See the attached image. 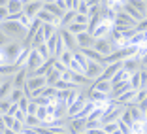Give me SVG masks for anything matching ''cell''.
Here are the masks:
<instances>
[{"instance_id": "6da1fadb", "label": "cell", "mask_w": 147, "mask_h": 134, "mask_svg": "<svg viewBox=\"0 0 147 134\" xmlns=\"http://www.w3.org/2000/svg\"><path fill=\"white\" fill-rule=\"evenodd\" d=\"M0 30L6 32L9 40H17V42H23L26 38V28L17 21H2L0 23Z\"/></svg>"}, {"instance_id": "7a4b0ae2", "label": "cell", "mask_w": 147, "mask_h": 134, "mask_svg": "<svg viewBox=\"0 0 147 134\" xmlns=\"http://www.w3.org/2000/svg\"><path fill=\"white\" fill-rule=\"evenodd\" d=\"M23 51V42H17V40H11V42L2 49V57H4V62L6 64H11L15 62L17 55Z\"/></svg>"}, {"instance_id": "3957f363", "label": "cell", "mask_w": 147, "mask_h": 134, "mask_svg": "<svg viewBox=\"0 0 147 134\" xmlns=\"http://www.w3.org/2000/svg\"><path fill=\"white\" fill-rule=\"evenodd\" d=\"M102 72H104V64L102 62H94V61H89L85 66V76L89 79H98L100 76H102Z\"/></svg>"}, {"instance_id": "277c9868", "label": "cell", "mask_w": 147, "mask_h": 134, "mask_svg": "<svg viewBox=\"0 0 147 134\" xmlns=\"http://www.w3.org/2000/svg\"><path fill=\"white\" fill-rule=\"evenodd\" d=\"M59 34H61L62 42H64L66 51H78V42H76V36H74L68 28H59Z\"/></svg>"}, {"instance_id": "5b68a950", "label": "cell", "mask_w": 147, "mask_h": 134, "mask_svg": "<svg viewBox=\"0 0 147 134\" xmlns=\"http://www.w3.org/2000/svg\"><path fill=\"white\" fill-rule=\"evenodd\" d=\"M85 125H87V119H79V117H74L70 119L68 125H66V134H79L85 130Z\"/></svg>"}, {"instance_id": "8992f818", "label": "cell", "mask_w": 147, "mask_h": 134, "mask_svg": "<svg viewBox=\"0 0 147 134\" xmlns=\"http://www.w3.org/2000/svg\"><path fill=\"white\" fill-rule=\"evenodd\" d=\"M92 47H94L96 51L100 53V55H104V57H106V55H109V53L115 49V47H113V43L109 42L108 38H96V40H94V45H92Z\"/></svg>"}, {"instance_id": "52a82bcc", "label": "cell", "mask_w": 147, "mask_h": 134, "mask_svg": "<svg viewBox=\"0 0 147 134\" xmlns=\"http://www.w3.org/2000/svg\"><path fill=\"white\" fill-rule=\"evenodd\" d=\"M42 87H45V76H28L23 89L25 91H34V89H42Z\"/></svg>"}, {"instance_id": "ba28073f", "label": "cell", "mask_w": 147, "mask_h": 134, "mask_svg": "<svg viewBox=\"0 0 147 134\" xmlns=\"http://www.w3.org/2000/svg\"><path fill=\"white\" fill-rule=\"evenodd\" d=\"M42 8H43L42 0H36V2H28V4H23V13H25L26 17L32 21V19L38 15V12H40Z\"/></svg>"}, {"instance_id": "9c48e42d", "label": "cell", "mask_w": 147, "mask_h": 134, "mask_svg": "<svg viewBox=\"0 0 147 134\" xmlns=\"http://www.w3.org/2000/svg\"><path fill=\"white\" fill-rule=\"evenodd\" d=\"M26 79H28V70L25 68V66H21V68L17 70V72L11 76V81H13V87H17V89H23L26 83Z\"/></svg>"}, {"instance_id": "30bf717a", "label": "cell", "mask_w": 147, "mask_h": 134, "mask_svg": "<svg viewBox=\"0 0 147 134\" xmlns=\"http://www.w3.org/2000/svg\"><path fill=\"white\" fill-rule=\"evenodd\" d=\"M42 62H43V59L38 55V51H36V49H30V55H28V59H26L25 68L28 70V72H34L38 66H42Z\"/></svg>"}, {"instance_id": "8fae6325", "label": "cell", "mask_w": 147, "mask_h": 134, "mask_svg": "<svg viewBox=\"0 0 147 134\" xmlns=\"http://www.w3.org/2000/svg\"><path fill=\"white\" fill-rule=\"evenodd\" d=\"M111 28H113V23H109V21H102L98 26H96V30L92 32V38H108L109 36V32H111Z\"/></svg>"}, {"instance_id": "7c38bea8", "label": "cell", "mask_w": 147, "mask_h": 134, "mask_svg": "<svg viewBox=\"0 0 147 134\" xmlns=\"http://www.w3.org/2000/svg\"><path fill=\"white\" fill-rule=\"evenodd\" d=\"M76 42H78V49H85V47H92L94 45V38H92L91 32H81V34L76 36Z\"/></svg>"}, {"instance_id": "4fadbf2b", "label": "cell", "mask_w": 147, "mask_h": 134, "mask_svg": "<svg viewBox=\"0 0 147 134\" xmlns=\"http://www.w3.org/2000/svg\"><path fill=\"white\" fill-rule=\"evenodd\" d=\"M123 70H126L128 74H134V72H138V70H142V62H140L138 57L125 59V61H123Z\"/></svg>"}, {"instance_id": "5bb4252c", "label": "cell", "mask_w": 147, "mask_h": 134, "mask_svg": "<svg viewBox=\"0 0 147 134\" xmlns=\"http://www.w3.org/2000/svg\"><path fill=\"white\" fill-rule=\"evenodd\" d=\"M79 53L85 55L87 61H94V62H104V55H100L94 47H85V49H79Z\"/></svg>"}, {"instance_id": "9a60e30c", "label": "cell", "mask_w": 147, "mask_h": 134, "mask_svg": "<svg viewBox=\"0 0 147 134\" xmlns=\"http://www.w3.org/2000/svg\"><path fill=\"white\" fill-rule=\"evenodd\" d=\"M91 89H94V91H100V93H106V95H109V91H111V81H108V79H94L91 85Z\"/></svg>"}, {"instance_id": "2e32d148", "label": "cell", "mask_w": 147, "mask_h": 134, "mask_svg": "<svg viewBox=\"0 0 147 134\" xmlns=\"http://www.w3.org/2000/svg\"><path fill=\"white\" fill-rule=\"evenodd\" d=\"M74 19H76V12H74V9H66V12L62 13V17L59 19L57 26H59V28H66L70 23H74Z\"/></svg>"}, {"instance_id": "e0dca14e", "label": "cell", "mask_w": 147, "mask_h": 134, "mask_svg": "<svg viewBox=\"0 0 147 134\" xmlns=\"http://www.w3.org/2000/svg\"><path fill=\"white\" fill-rule=\"evenodd\" d=\"M13 89V81H11V76L9 78H4V81H2V85H0V100H4L9 96V93H11Z\"/></svg>"}, {"instance_id": "ac0fdd59", "label": "cell", "mask_w": 147, "mask_h": 134, "mask_svg": "<svg viewBox=\"0 0 147 134\" xmlns=\"http://www.w3.org/2000/svg\"><path fill=\"white\" fill-rule=\"evenodd\" d=\"M72 83H76L79 87H91L92 79H89L85 74H72Z\"/></svg>"}, {"instance_id": "d6986e66", "label": "cell", "mask_w": 147, "mask_h": 134, "mask_svg": "<svg viewBox=\"0 0 147 134\" xmlns=\"http://www.w3.org/2000/svg\"><path fill=\"white\" fill-rule=\"evenodd\" d=\"M36 17H38L42 23H49V25H57V23H59V19H57L55 15H51L49 12H45V9H40Z\"/></svg>"}, {"instance_id": "ffe728a7", "label": "cell", "mask_w": 147, "mask_h": 134, "mask_svg": "<svg viewBox=\"0 0 147 134\" xmlns=\"http://www.w3.org/2000/svg\"><path fill=\"white\" fill-rule=\"evenodd\" d=\"M128 83H130V89L132 91H138V89H142V72H134L132 76L128 78Z\"/></svg>"}, {"instance_id": "44dd1931", "label": "cell", "mask_w": 147, "mask_h": 134, "mask_svg": "<svg viewBox=\"0 0 147 134\" xmlns=\"http://www.w3.org/2000/svg\"><path fill=\"white\" fill-rule=\"evenodd\" d=\"M104 21V19H102V15H100V13H96V15H91V17H89V23H87V32H94L96 30V26L100 25V23Z\"/></svg>"}, {"instance_id": "7402d4cb", "label": "cell", "mask_w": 147, "mask_h": 134, "mask_svg": "<svg viewBox=\"0 0 147 134\" xmlns=\"http://www.w3.org/2000/svg\"><path fill=\"white\" fill-rule=\"evenodd\" d=\"M28 55H30V47H23V51L17 55V59H15V62H13V64L17 66V68L25 66V64H26V59H28Z\"/></svg>"}, {"instance_id": "603a6c76", "label": "cell", "mask_w": 147, "mask_h": 134, "mask_svg": "<svg viewBox=\"0 0 147 134\" xmlns=\"http://www.w3.org/2000/svg\"><path fill=\"white\" fill-rule=\"evenodd\" d=\"M6 8H8L9 15L11 13H19V12H23V0H8Z\"/></svg>"}, {"instance_id": "cb8c5ba5", "label": "cell", "mask_w": 147, "mask_h": 134, "mask_svg": "<svg viewBox=\"0 0 147 134\" xmlns=\"http://www.w3.org/2000/svg\"><path fill=\"white\" fill-rule=\"evenodd\" d=\"M42 9H45V12H49L51 15H55L57 19H61L62 17V13H64V9H61L59 6L55 4V2H51V4H43V8Z\"/></svg>"}, {"instance_id": "d4e9b609", "label": "cell", "mask_w": 147, "mask_h": 134, "mask_svg": "<svg viewBox=\"0 0 147 134\" xmlns=\"http://www.w3.org/2000/svg\"><path fill=\"white\" fill-rule=\"evenodd\" d=\"M94 108H96V104L92 102V100H87V102H85V106L81 108V112H79L76 117H79V119H87V117H89V113H91Z\"/></svg>"}, {"instance_id": "484cf974", "label": "cell", "mask_w": 147, "mask_h": 134, "mask_svg": "<svg viewBox=\"0 0 147 134\" xmlns=\"http://www.w3.org/2000/svg\"><path fill=\"white\" fill-rule=\"evenodd\" d=\"M125 4L132 6L134 9H138V12L143 13V15H145V12H147V2H145V0H126Z\"/></svg>"}, {"instance_id": "4316f807", "label": "cell", "mask_w": 147, "mask_h": 134, "mask_svg": "<svg viewBox=\"0 0 147 134\" xmlns=\"http://www.w3.org/2000/svg\"><path fill=\"white\" fill-rule=\"evenodd\" d=\"M59 79H61V72H59V70H55V68L49 70V72L45 74V85H55Z\"/></svg>"}, {"instance_id": "83f0119b", "label": "cell", "mask_w": 147, "mask_h": 134, "mask_svg": "<svg viewBox=\"0 0 147 134\" xmlns=\"http://www.w3.org/2000/svg\"><path fill=\"white\" fill-rule=\"evenodd\" d=\"M59 30V26L57 25H49V23H42V32H43V38L49 40L55 32Z\"/></svg>"}, {"instance_id": "f1b7e54d", "label": "cell", "mask_w": 147, "mask_h": 134, "mask_svg": "<svg viewBox=\"0 0 147 134\" xmlns=\"http://www.w3.org/2000/svg\"><path fill=\"white\" fill-rule=\"evenodd\" d=\"M23 96H25V91H23V89H17V87H13L11 93H9V96H8V100H9L11 104H17L19 100L23 98Z\"/></svg>"}, {"instance_id": "f546056e", "label": "cell", "mask_w": 147, "mask_h": 134, "mask_svg": "<svg viewBox=\"0 0 147 134\" xmlns=\"http://www.w3.org/2000/svg\"><path fill=\"white\" fill-rule=\"evenodd\" d=\"M70 32H72L74 36H78L81 34V32H87V25H79V23H70L68 26H66Z\"/></svg>"}, {"instance_id": "4dcf8cb0", "label": "cell", "mask_w": 147, "mask_h": 134, "mask_svg": "<svg viewBox=\"0 0 147 134\" xmlns=\"http://www.w3.org/2000/svg\"><path fill=\"white\" fill-rule=\"evenodd\" d=\"M121 123H125V125H128V127H132L134 125V119H132V113H130V108L126 106L125 110H123V113H121V119H119Z\"/></svg>"}, {"instance_id": "1f68e13d", "label": "cell", "mask_w": 147, "mask_h": 134, "mask_svg": "<svg viewBox=\"0 0 147 134\" xmlns=\"http://www.w3.org/2000/svg\"><path fill=\"white\" fill-rule=\"evenodd\" d=\"M128 78H130V76H128V72L121 68V70H119V72H117L111 79H109V81H111V85H115V83H119V81H126Z\"/></svg>"}, {"instance_id": "d6a6232c", "label": "cell", "mask_w": 147, "mask_h": 134, "mask_svg": "<svg viewBox=\"0 0 147 134\" xmlns=\"http://www.w3.org/2000/svg\"><path fill=\"white\" fill-rule=\"evenodd\" d=\"M57 61H61L62 64H64L66 68H68V66H70V62L74 61V55H72V51H64L61 57H59V59H57Z\"/></svg>"}, {"instance_id": "836d02e7", "label": "cell", "mask_w": 147, "mask_h": 134, "mask_svg": "<svg viewBox=\"0 0 147 134\" xmlns=\"http://www.w3.org/2000/svg\"><path fill=\"white\" fill-rule=\"evenodd\" d=\"M40 123H42V121H40V119H38L36 115H26V117H25V127H30V129H36V127H38Z\"/></svg>"}, {"instance_id": "e575fe53", "label": "cell", "mask_w": 147, "mask_h": 134, "mask_svg": "<svg viewBox=\"0 0 147 134\" xmlns=\"http://www.w3.org/2000/svg\"><path fill=\"white\" fill-rule=\"evenodd\" d=\"M36 117H38L40 121H47L49 119V113H47V110H45V106H38V112H36Z\"/></svg>"}, {"instance_id": "d590c367", "label": "cell", "mask_w": 147, "mask_h": 134, "mask_svg": "<svg viewBox=\"0 0 147 134\" xmlns=\"http://www.w3.org/2000/svg\"><path fill=\"white\" fill-rule=\"evenodd\" d=\"M36 51H38V55L42 57L43 61H47L49 57H51V55H49V51H47V45H45V43H42V45H38V47H36Z\"/></svg>"}, {"instance_id": "8d00e7d4", "label": "cell", "mask_w": 147, "mask_h": 134, "mask_svg": "<svg viewBox=\"0 0 147 134\" xmlns=\"http://www.w3.org/2000/svg\"><path fill=\"white\" fill-rule=\"evenodd\" d=\"M76 13H83V15H89V4H87L85 0H79V4H78V9H76Z\"/></svg>"}, {"instance_id": "74e56055", "label": "cell", "mask_w": 147, "mask_h": 134, "mask_svg": "<svg viewBox=\"0 0 147 134\" xmlns=\"http://www.w3.org/2000/svg\"><path fill=\"white\" fill-rule=\"evenodd\" d=\"M117 129H119L117 123H104V125H102V130H104L106 134H111L113 130H117Z\"/></svg>"}, {"instance_id": "f35d334b", "label": "cell", "mask_w": 147, "mask_h": 134, "mask_svg": "<svg viewBox=\"0 0 147 134\" xmlns=\"http://www.w3.org/2000/svg\"><path fill=\"white\" fill-rule=\"evenodd\" d=\"M28 102H30V98H28V96H23V98L17 102V108L21 110V112H25V113H26V108H28Z\"/></svg>"}, {"instance_id": "ab89813d", "label": "cell", "mask_w": 147, "mask_h": 134, "mask_svg": "<svg viewBox=\"0 0 147 134\" xmlns=\"http://www.w3.org/2000/svg\"><path fill=\"white\" fill-rule=\"evenodd\" d=\"M134 30H136V32H147V19H142V21L136 23Z\"/></svg>"}, {"instance_id": "60d3db41", "label": "cell", "mask_w": 147, "mask_h": 134, "mask_svg": "<svg viewBox=\"0 0 147 134\" xmlns=\"http://www.w3.org/2000/svg\"><path fill=\"white\" fill-rule=\"evenodd\" d=\"M36 112H38V104L34 100H30L28 102V108H26V115H36Z\"/></svg>"}, {"instance_id": "b9f144b4", "label": "cell", "mask_w": 147, "mask_h": 134, "mask_svg": "<svg viewBox=\"0 0 147 134\" xmlns=\"http://www.w3.org/2000/svg\"><path fill=\"white\" fill-rule=\"evenodd\" d=\"M74 23H79V25H87L89 23V15H83V13H76V19Z\"/></svg>"}, {"instance_id": "7bdbcfd3", "label": "cell", "mask_w": 147, "mask_h": 134, "mask_svg": "<svg viewBox=\"0 0 147 134\" xmlns=\"http://www.w3.org/2000/svg\"><path fill=\"white\" fill-rule=\"evenodd\" d=\"M9 42H11V40L8 38V34H6V32H2V30H0V49H4L6 45H8V43H9Z\"/></svg>"}, {"instance_id": "ee69618b", "label": "cell", "mask_w": 147, "mask_h": 134, "mask_svg": "<svg viewBox=\"0 0 147 134\" xmlns=\"http://www.w3.org/2000/svg\"><path fill=\"white\" fill-rule=\"evenodd\" d=\"M34 102L38 104V106H47V104H49V102H53V100H51V98H47V96H43V95H42V96H38V98H34Z\"/></svg>"}, {"instance_id": "f6af8a7d", "label": "cell", "mask_w": 147, "mask_h": 134, "mask_svg": "<svg viewBox=\"0 0 147 134\" xmlns=\"http://www.w3.org/2000/svg\"><path fill=\"white\" fill-rule=\"evenodd\" d=\"M9 106H11V102H9L8 98H4V100H0V112H2V113H8Z\"/></svg>"}, {"instance_id": "bcb514c9", "label": "cell", "mask_w": 147, "mask_h": 134, "mask_svg": "<svg viewBox=\"0 0 147 134\" xmlns=\"http://www.w3.org/2000/svg\"><path fill=\"white\" fill-rule=\"evenodd\" d=\"M2 119H4V125H6V129H11V125H13V119L11 115H8V113H2Z\"/></svg>"}, {"instance_id": "7dc6e473", "label": "cell", "mask_w": 147, "mask_h": 134, "mask_svg": "<svg viewBox=\"0 0 147 134\" xmlns=\"http://www.w3.org/2000/svg\"><path fill=\"white\" fill-rule=\"evenodd\" d=\"M11 129H13V132H23V129H25V123H21V121H13Z\"/></svg>"}, {"instance_id": "c3c4849f", "label": "cell", "mask_w": 147, "mask_h": 134, "mask_svg": "<svg viewBox=\"0 0 147 134\" xmlns=\"http://www.w3.org/2000/svg\"><path fill=\"white\" fill-rule=\"evenodd\" d=\"M25 117H26V113H25V112H21V110H17V112H15V115H13V119H15V121L25 123Z\"/></svg>"}, {"instance_id": "681fc988", "label": "cell", "mask_w": 147, "mask_h": 134, "mask_svg": "<svg viewBox=\"0 0 147 134\" xmlns=\"http://www.w3.org/2000/svg\"><path fill=\"white\" fill-rule=\"evenodd\" d=\"M8 8H6V6H0V23L2 21H6V19H8Z\"/></svg>"}, {"instance_id": "f907efd6", "label": "cell", "mask_w": 147, "mask_h": 134, "mask_svg": "<svg viewBox=\"0 0 147 134\" xmlns=\"http://www.w3.org/2000/svg\"><path fill=\"white\" fill-rule=\"evenodd\" d=\"M17 110H19V108H17V104H11V106H9V110H8V115H11V117H13Z\"/></svg>"}, {"instance_id": "816d5d0a", "label": "cell", "mask_w": 147, "mask_h": 134, "mask_svg": "<svg viewBox=\"0 0 147 134\" xmlns=\"http://www.w3.org/2000/svg\"><path fill=\"white\" fill-rule=\"evenodd\" d=\"M64 4H66V9H74V0H64Z\"/></svg>"}, {"instance_id": "f5cc1de1", "label": "cell", "mask_w": 147, "mask_h": 134, "mask_svg": "<svg viewBox=\"0 0 147 134\" xmlns=\"http://www.w3.org/2000/svg\"><path fill=\"white\" fill-rule=\"evenodd\" d=\"M140 62H142V66H145V64H147V49H145V53L142 55V59H140Z\"/></svg>"}, {"instance_id": "db71d44e", "label": "cell", "mask_w": 147, "mask_h": 134, "mask_svg": "<svg viewBox=\"0 0 147 134\" xmlns=\"http://www.w3.org/2000/svg\"><path fill=\"white\" fill-rule=\"evenodd\" d=\"M2 134H17V132H13V129H4Z\"/></svg>"}, {"instance_id": "11a10c76", "label": "cell", "mask_w": 147, "mask_h": 134, "mask_svg": "<svg viewBox=\"0 0 147 134\" xmlns=\"http://www.w3.org/2000/svg\"><path fill=\"white\" fill-rule=\"evenodd\" d=\"M51 2H55V0H42V4H51Z\"/></svg>"}, {"instance_id": "9f6ffc18", "label": "cell", "mask_w": 147, "mask_h": 134, "mask_svg": "<svg viewBox=\"0 0 147 134\" xmlns=\"http://www.w3.org/2000/svg\"><path fill=\"white\" fill-rule=\"evenodd\" d=\"M8 4V0H0V6H6Z\"/></svg>"}, {"instance_id": "6f0895ef", "label": "cell", "mask_w": 147, "mask_h": 134, "mask_svg": "<svg viewBox=\"0 0 147 134\" xmlns=\"http://www.w3.org/2000/svg\"><path fill=\"white\" fill-rule=\"evenodd\" d=\"M28 2H36V0H23V4H28Z\"/></svg>"}, {"instance_id": "680465c9", "label": "cell", "mask_w": 147, "mask_h": 134, "mask_svg": "<svg viewBox=\"0 0 147 134\" xmlns=\"http://www.w3.org/2000/svg\"><path fill=\"white\" fill-rule=\"evenodd\" d=\"M2 81H4V78H2V76H0V85H2Z\"/></svg>"}, {"instance_id": "91938a15", "label": "cell", "mask_w": 147, "mask_h": 134, "mask_svg": "<svg viewBox=\"0 0 147 134\" xmlns=\"http://www.w3.org/2000/svg\"><path fill=\"white\" fill-rule=\"evenodd\" d=\"M79 134H89V132H87V130H83V132H79Z\"/></svg>"}, {"instance_id": "94428289", "label": "cell", "mask_w": 147, "mask_h": 134, "mask_svg": "<svg viewBox=\"0 0 147 134\" xmlns=\"http://www.w3.org/2000/svg\"><path fill=\"white\" fill-rule=\"evenodd\" d=\"M143 70H147V64H145V66H143Z\"/></svg>"}, {"instance_id": "6125c7cd", "label": "cell", "mask_w": 147, "mask_h": 134, "mask_svg": "<svg viewBox=\"0 0 147 134\" xmlns=\"http://www.w3.org/2000/svg\"><path fill=\"white\" fill-rule=\"evenodd\" d=\"M145 19H147V12H145Z\"/></svg>"}, {"instance_id": "be15d7a7", "label": "cell", "mask_w": 147, "mask_h": 134, "mask_svg": "<svg viewBox=\"0 0 147 134\" xmlns=\"http://www.w3.org/2000/svg\"><path fill=\"white\" fill-rule=\"evenodd\" d=\"M0 113H2V112H0Z\"/></svg>"}, {"instance_id": "e7e4bbea", "label": "cell", "mask_w": 147, "mask_h": 134, "mask_svg": "<svg viewBox=\"0 0 147 134\" xmlns=\"http://www.w3.org/2000/svg\"><path fill=\"white\" fill-rule=\"evenodd\" d=\"M145 134H147V132H145Z\"/></svg>"}]
</instances>
